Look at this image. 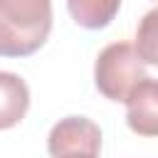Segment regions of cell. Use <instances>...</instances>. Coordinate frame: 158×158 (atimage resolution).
Returning a JSON list of instances; mask_svg holds the SVG:
<instances>
[{
	"mask_svg": "<svg viewBox=\"0 0 158 158\" xmlns=\"http://www.w3.org/2000/svg\"><path fill=\"white\" fill-rule=\"evenodd\" d=\"M146 79V62L138 57L136 44L111 42L94 62V84L111 101H126L138 81Z\"/></svg>",
	"mask_w": 158,
	"mask_h": 158,
	"instance_id": "obj_2",
	"label": "cell"
},
{
	"mask_svg": "<svg viewBox=\"0 0 158 158\" xmlns=\"http://www.w3.org/2000/svg\"><path fill=\"white\" fill-rule=\"evenodd\" d=\"M67 7L79 27L101 30L116 17L121 0H67Z\"/></svg>",
	"mask_w": 158,
	"mask_h": 158,
	"instance_id": "obj_6",
	"label": "cell"
},
{
	"mask_svg": "<svg viewBox=\"0 0 158 158\" xmlns=\"http://www.w3.org/2000/svg\"><path fill=\"white\" fill-rule=\"evenodd\" d=\"M47 151L52 158H99L101 131L86 116H67L52 126Z\"/></svg>",
	"mask_w": 158,
	"mask_h": 158,
	"instance_id": "obj_3",
	"label": "cell"
},
{
	"mask_svg": "<svg viewBox=\"0 0 158 158\" xmlns=\"http://www.w3.org/2000/svg\"><path fill=\"white\" fill-rule=\"evenodd\" d=\"M126 104V123L138 136H158V79L146 77L133 86Z\"/></svg>",
	"mask_w": 158,
	"mask_h": 158,
	"instance_id": "obj_4",
	"label": "cell"
},
{
	"mask_svg": "<svg viewBox=\"0 0 158 158\" xmlns=\"http://www.w3.org/2000/svg\"><path fill=\"white\" fill-rule=\"evenodd\" d=\"M30 109V89L12 72H0V131L17 126Z\"/></svg>",
	"mask_w": 158,
	"mask_h": 158,
	"instance_id": "obj_5",
	"label": "cell"
},
{
	"mask_svg": "<svg viewBox=\"0 0 158 158\" xmlns=\"http://www.w3.org/2000/svg\"><path fill=\"white\" fill-rule=\"evenodd\" d=\"M52 32V0H0V57L35 54Z\"/></svg>",
	"mask_w": 158,
	"mask_h": 158,
	"instance_id": "obj_1",
	"label": "cell"
},
{
	"mask_svg": "<svg viewBox=\"0 0 158 158\" xmlns=\"http://www.w3.org/2000/svg\"><path fill=\"white\" fill-rule=\"evenodd\" d=\"M136 52L146 64L158 67V7L141 17L136 30Z\"/></svg>",
	"mask_w": 158,
	"mask_h": 158,
	"instance_id": "obj_7",
	"label": "cell"
}]
</instances>
